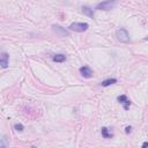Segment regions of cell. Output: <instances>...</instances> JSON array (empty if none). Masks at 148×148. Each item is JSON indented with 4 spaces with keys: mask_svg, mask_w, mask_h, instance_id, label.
<instances>
[{
    "mask_svg": "<svg viewBox=\"0 0 148 148\" xmlns=\"http://www.w3.org/2000/svg\"><path fill=\"white\" fill-rule=\"evenodd\" d=\"M116 82H117V79H108V80H104V81H102L101 85L103 86V87H108V86L114 85V83H116Z\"/></svg>",
    "mask_w": 148,
    "mask_h": 148,
    "instance_id": "obj_10",
    "label": "cell"
},
{
    "mask_svg": "<svg viewBox=\"0 0 148 148\" xmlns=\"http://www.w3.org/2000/svg\"><path fill=\"white\" fill-rule=\"evenodd\" d=\"M80 74H81L83 78L89 79V78L93 76V71H91L88 66H82V67H80Z\"/></svg>",
    "mask_w": 148,
    "mask_h": 148,
    "instance_id": "obj_4",
    "label": "cell"
},
{
    "mask_svg": "<svg viewBox=\"0 0 148 148\" xmlns=\"http://www.w3.org/2000/svg\"><path fill=\"white\" fill-rule=\"evenodd\" d=\"M101 132H102V136H103V138H105V139L112 138V133H109V130H108L107 127H102Z\"/></svg>",
    "mask_w": 148,
    "mask_h": 148,
    "instance_id": "obj_9",
    "label": "cell"
},
{
    "mask_svg": "<svg viewBox=\"0 0 148 148\" xmlns=\"http://www.w3.org/2000/svg\"><path fill=\"white\" fill-rule=\"evenodd\" d=\"M142 147H144V148L148 147V141H147V142H144V144H142Z\"/></svg>",
    "mask_w": 148,
    "mask_h": 148,
    "instance_id": "obj_15",
    "label": "cell"
},
{
    "mask_svg": "<svg viewBox=\"0 0 148 148\" xmlns=\"http://www.w3.org/2000/svg\"><path fill=\"white\" fill-rule=\"evenodd\" d=\"M53 61H56V63H63V61H65L66 60V56L65 54H56V56H53Z\"/></svg>",
    "mask_w": 148,
    "mask_h": 148,
    "instance_id": "obj_8",
    "label": "cell"
},
{
    "mask_svg": "<svg viewBox=\"0 0 148 148\" xmlns=\"http://www.w3.org/2000/svg\"><path fill=\"white\" fill-rule=\"evenodd\" d=\"M53 30L59 35L60 37H64V36H67V35H68V31L65 30V29H63L61 27H59V25H53Z\"/></svg>",
    "mask_w": 148,
    "mask_h": 148,
    "instance_id": "obj_6",
    "label": "cell"
},
{
    "mask_svg": "<svg viewBox=\"0 0 148 148\" xmlns=\"http://www.w3.org/2000/svg\"><path fill=\"white\" fill-rule=\"evenodd\" d=\"M71 30H73V31H76V32H83L86 31L87 29L89 28L88 23H83V22H74L72 23V24L68 27Z\"/></svg>",
    "mask_w": 148,
    "mask_h": 148,
    "instance_id": "obj_3",
    "label": "cell"
},
{
    "mask_svg": "<svg viewBox=\"0 0 148 148\" xmlns=\"http://www.w3.org/2000/svg\"><path fill=\"white\" fill-rule=\"evenodd\" d=\"M124 109H125V110H127V109H129V107L130 105H131V101H130V100H126L125 102H124Z\"/></svg>",
    "mask_w": 148,
    "mask_h": 148,
    "instance_id": "obj_13",
    "label": "cell"
},
{
    "mask_svg": "<svg viewBox=\"0 0 148 148\" xmlns=\"http://www.w3.org/2000/svg\"><path fill=\"white\" fill-rule=\"evenodd\" d=\"M117 100H118V102H119V103L123 104L124 102L127 100V97H126V95H120V96H118V97H117Z\"/></svg>",
    "mask_w": 148,
    "mask_h": 148,
    "instance_id": "obj_12",
    "label": "cell"
},
{
    "mask_svg": "<svg viewBox=\"0 0 148 148\" xmlns=\"http://www.w3.org/2000/svg\"><path fill=\"white\" fill-rule=\"evenodd\" d=\"M116 35H117V39L119 42H122V43H129L130 42V35L126 29H124V28L118 29Z\"/></svg>",
    "mask_w": 148,
    "mask_h": 148,
    "instance_id": "obj_2",
    "label": "cell"
},
{
    "mask_svg": "<svg viewBox=\"0 0 148 148\" xmlns=\"http://www.w3.org/2000/svg\"><path fill=\"white\" fill-rule=\"evenodd\" d=\"M14 129H15L17 132H22L23 130H24V126H23L22 124H20V123H16L15 125H14Z\"/></svg>",
    "mask_w": 148,
    "mask_h": 148,
    "instance_id": "obj_11",
    "label": "cell"
},
{
    "mask_svg": "<svg viewBox=\"0 0 148 148\" xmlns=\"http://www.w3.org/2000/svg\"><path fill=\"white\" fill-rule=\"evenodd\" d=\"M8 61H9V56L6 52H2L1 56H0V65H1V67L6 68L8 66Z\"/></svg>",
    "mask_w": 148,
    "mask_h": 148,
    "instance_id": "obj_5",
    "label": "cell"
},
{
    "mask_svg": "<svg viewBox=\"0 0 148 148\" xmlns=\"http://www.w3.org/2000/svg\"><path fill=\"white\" fill-rule=\"evenodd\" d=\"M131 130H132V127H131V126H127V127L125 129V132L127 133V134H129V133L131 132Z\"/></svg>",
    "mask_w": 148,
    "mask_h": 148,
    "instance_id": "obj_14",
    "label": "cell"
},
{
    "mask_svg": "<svg viewBox=\"0 0 148 148\" xmlns=\"http://www.w3.org/2000/svg\"><path fill=\"white\" fill-rule=\"evenodd\" d=\"M82 12H83V14H86L87 16H89V17H91V19H94V12H93L91 8H89V7H87V6H83L82 7Z\"/></svg>",
    "mask_w": 148,
    "mask_h": 148,
    "instance_id": "obj_7",
    "label": "cell"
},
{
    "mask_svg": "<svg viewBox=\"0 0 148 148\" xmlns=\"http://www.w3.org/2000/svg\"><path fill=\"white\" fill-rule=\"evenodd\" d=\"M117 0H105L103 2H100L96 6V9L97 10H110L112 9L116 5Z\"/></svg>",
    "mask_w": 148,
    "mask_h": 148,
    "instance_id": "obj_1",
    "label": "cell"
}]
</instances>
